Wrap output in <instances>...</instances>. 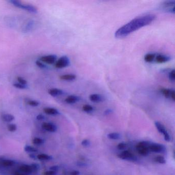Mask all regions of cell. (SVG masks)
<instances>
[{"label": "cell", "mask_w": 175, "mask_h": 175, "mask_svg": "<svg viewBox=\"0 0 175 175\" xmlns=\"http://www.w3.org/2000/svg\"><path fill=\"white\" fill-rule=\"evenodd\" d=\"M4 158H2V157H0V167H2V162L4 160Z\"/></svg>", "instance_id": "cell-44"}, {"label": "cell", "mask_w": 175, "mask_h": 175, "mask_svg": "<svg viewBox=\"0 0 175 175\" xmlns=\"http://www.w3.org/2000/svg\"><path fill=\"white\" fill-rule=\"evenodd\" d=\"M17 80L18 82H19V83L21 84L22 85H26L27 84V81L22 77H17Z\"/></svg>", "instance_id": "cell-34"}, {"label": "cell", "mask_w": 175, "mask_h": 175, "mask_svg": "<svg viewBox=\"0 0 175 175\" xmlns=\"http://www.w3.org/2000/svg\"><path fill=\"white\" fill-rule=\"evenodd\" d=\"M13 86L15 88L20 89V90H25L27 88V86L22 85L21 84H20L19 83H16L13 84Z\"/></svg>", "instance_id": "cell-32"}, {"label": "cell", "mask_w": 175, "mask_h": 175, "mask_svg": "<svg viewBox=\"0 0 175 175\" xmlns=\"http://www.w3.org/2000/svg\"><path fill=\"white\" fill-rule=\"evenodd\" d=\"M90 100L93 102H100L103 101L104 98L99 94H92L90 96Z\"/></svg>", "instance_id": "cell-16"}, {"label": "cell", "mask_w": 175, "mask_h": 175, "mask_svg": "<svg viewBox=\"0 0 175 175\" xmlns=\"http://www.w3.org/2000/svg\"><path fill=\"white\" fill-rule=\"evenodd\" d=\"M19 169L22 173H24L25 174H31V173L33 172L32 167H31V165H22V166L20 167Z\"/></svg>", "instance_id": "cell-15"}, {"label": "cell", "mask_w": 175, "mask_h": 175, "mask_svg": "<svg viewBox=\"0 0 175 175\" xmlns=\"http://www.w3.org/2000/svg\"><path fill=\"white\" fill-rule=\"evenodd\" d=\"M50 171H54V172H57L59 169V167L58 165H54V166H52V167H50Z\"/></svg>", "instance_id": "cell-38"}, {"label": "cell", "mask_w": 175, "mask_h": 175, "mask_svg": "<svg viewBox=\"0 0 175 175\" xmlns=\"http://www.w3.org/2000/svg\"><path fill=\"white\" fill-rule=\"evenodd\" d=\"M83 110L86 113H90L94 111V107L90 105H85L83 106Z\"/></svg>", "instance_id": "cell-27"}, {"label": "cell", "mask_w": 175, "mask_h": 175, "mask_svg": "<svg viewBox=\"0 0 175 175\" xmlns=\"http://www.w3.org/2000/svg\"><path fill=\"white\" fill-rule=\"evenodd\" d=\"M30 157H31V158H32V159H36V156H35V155H34V154H31V155H30Z\"/></svg>", "instance_id": "cell-45"}, {"label": "cell", "mask_w": 175, "mask_h": 175, "mask_svg": "<svg viewBox=\"0 0 175 175\" xmlns=\"http://www.w3.org/2000/svg\"><path fill=\"white\" fill-rule=\"evenodd\" d=\"M162 94L167 98H171L173 101H175V91L174 90L170 89H162L161 90Z\"/></svg>", "instance_id": "cell-11"}, {"label": "cell", "mask_w": 175, "mask_h": 175, "mask_svg": "<svg viewBox=\"0 0 175 175\" xmlns=\"http://www.w3.org/2000/svg\"><path fill=\"white\" fill-rule=\"evenodd\" d=\"M2 119L5 122H11L15 120V117L11 114L6 113V114H4L2 116Z\"/></svg>", "instance_id": "cell-19"}, {"label": "cell", "mask_w": 175, "mask_h": 175, "mask_svg": "<svg viewBox=\"0 0 175 175\" xmlns=\"http://www.w3.org/2000/svg\"><path fill=\"white\" fill-rule=\"evenodd\" d=\"M150 142L148 141H141L138 143L136 146V149L140 155L141 156H147L150 154V150L148 147Z\"/></svg>", "instance_id": "cell-3"}, {"label": "cell", "mask_w": 175, "mask_h": 175, "mask_svg": "<svg viewBox=\"0 0 175 175\" xmlns=\"http://www.w3.org/2000/svg\"><path fill=\"white\" fill-rule=\"evenodd\" d=\"M57 57L55 55H50L48 56H43L40 59V61L43 63L48 64H53L57 61Z\"/></svg>", "instance_id": "cell-9"}, {"label": "cell", "mask_w": 175, "mask_h": 175, "mask_svg": "<svg viewBox=\"0 0 175 175\" xmlns=\"http://www.w3.org/2000/svg\"><path fill=\"white\" fill-rule=\"evenodd\" d=\"M148 148L150 152L156 153H164L166 150V148L164 145L159 143H150Z\"/></svg>", "instance_id": "cell-7"}, {"label": "cell", "mask_w": 175, "mask_h": 175, "mask_svg": "<svg viewBox=\"0 0 175 175\" xmlns=\"http://www.w3.org/2000/svg\"><path fill=\"white\" fill-rule=\"evenodd\" d=\"M155 60L156 62H158L159 63H163L170 61L171 60V58L169 56L160 54L156 56Z\"/></svg>", "instance_id": "cell-12"}, {"label": "cell", "mask_w": 175, "mask_h": 175, "mask_svg": "<svg viewBox=\"0 0 175 175\" xmlns=\"http://www.w3.org/2000/svg\"><path fill=\"white\" fill-rule=\"evenodd\" d=\"M36 64L37 66H38V67H40L41 69H45L47 68V66L45 64H44L43 62H41V61H39V60L36 61Z\"/></svg>", "instance_id": "cell-30"}, {"label": "cell", "mask_w": 175, "mask_h": 175, "mask_svg": "<svg viewBox=\"0 0 175 175\" xmlns=\"http://www.w3.org/2000/svg\"><path fill=\"white\" fill-rule=\"evenodd\" d=\"M30 165H31V167H32V168L33 172L38 171V169H39V167H40L38 164H36V163H34V164H32Z\"/></svg>", "instance_id": "cell-36"}, {"label": "cell", "mask_w": 175, "mask_h": 175, "mask_svg": "<svg viewBox=\"0 0 175 175\" xmlns=\"http://www.w3.org/2000/svg\"><path fill=\"white\" fill-rule=\"evenodd\" d=\"M112 113H113V110H111V109H108L106 110V111H105L104 114L105 115H108Z\"/></svg>", "instance_id": "cell-41"}, {"label": "cell", "mask_w": 175, "mask_h": 175, "mask_svg": "<svg viewBox=\"0 0 175 175\" xmlns=\"http://www.w3.org/2000/svg\"><path fill=\"white\" fill-rule=\"evenodd\" d=\"M14 175H27L24 173H20V172H15Z\"/></svg>", "instance_id": "cell-43"}, {"label": "cell", "mask_w": 175, "mask_h": 175, "mask_svg": "<svg viewBox=\"0 0 175 175\" xmlns=\"http://www.w3.org/2000/svg\"><path fill=\"white\" fill-rule=\"evenodd\" d=\"M79 100H80V98L79 97L75 95H71L67 97L65 99V101L68 104H74L75 103L78 102Z\"/></svg>", "instance_id": "cell-17"}, {"label": "cell", "mask_w": 175, "mask_h": 175, "mask_svg": "<svg viewBox=\"0 0 175 175\" xmlns=\"http://www.w3.org/2000/svg\"><path fill=\"white\" fill-rule=\"evenodd\" d=\"M9 2L16 7H18L20 8L25 10L28 12L34 13H37L38 12V9L36 7H35L32 5L24 4L21 2L20 1H17V0H11V1H9Z\"/></svg>", "instance_id": "cell-2"}, {"label": "cell", "mask_w": 175, "mask_h": 175, "mask_svg": "<svg viewBox=\"0 0 175 175\" xmlns=\"http://www.w3.org/2000/svg\"><path fill=\"white\" fill-rule=\"evenodd\" d=\"M70 64V60L68 57L62 56L57 61L55 64V67L57 69H63L69 66Z\"/></svg>", "instance_id": "cell-6"}, {"label": "cell", "mask_w": 175, "mask_h": 175, "mask_svg": "<svg viewBox=\"0 0 175 175\" xmlns=\"http://www.w3.org/2000/svg\"><path fill=\"white\" fill-rule=\"evenodd\" d=\"M36 157L38 160H49L52 159V157L51 156L45 154H39Z\"/></svg>", "instance_id": "cell-23"}, {"label": "cell", "mask_w": 175, "mask_h": 175, "mask_svg": "<svg viewBox=\"0 0 175 175\" xmlns=\"http://www.w3.org/2000/svg\"><path fill=\"white\" fill-rule=\"evenodd\" d=\"M42 127L44 130L49 132H56L57 130V127L56 125L53 124L52 123H49V122L43 123V124H42Z\"/></svg>", "instance_id": "cell-10"}, {"label": "cell", "mask_w": 175, "mask_h": 175, "mask_svg": "<svg viewBox=\"0 0 175 175\" xmlns=\"http://www.w3.org/2000/svg\"><path fill=\"white\" fill-rule=\"evenodd\" d=\"M78 165L80 167H85V165H86V164L83 162H78Z\"/></svg>", "instance_id": "cell-42"}, {"label": "cell", "mask_w": 175, "mask_h": 175, "mask_svg": "<svg viewBox=\"0 0 175 175\" xmlns=\"http://www.w3.org/2000/svg\"><path fill=\"white\" fill-rule=\"evenodd\" d=\"M15 161L14 160H10V159H4L3 161L2 167H10L15 164Z\"/></svg>", "instance_id": "cell-21"}, {"label": "cell", "mask_w": 175, "mask_h": 175, "mask_svg": "<svg viewBox=\"0 0 175 175\" xmlns=\"http://www.w3.org/2000/svg\"><path fill=\"white\" fill-rule=\"evenodd\" d=\"M156 15L153 14H148L134 18L122 27H120L115 34L116 38H123L131 33L150 25L156 19Z\"/></svg>", "instance_id": "cell-1"}, {"label": "cell", "mask_w": 175, "mask_h": 175, "mask_svg": "<svg viewBox=\"0 0 175 175\" xmlns=\"http://www.w3.org/2000/svg\"><path fill=\"white\" fill-rule=\"evenodd\" d=\"M80 172L77 170H74V171H71L70 173V175H80Z\"/></svg>", "instance_id": "cell-40"}, {"label": "cell", "mask_w": 175, "mask_h": 175, "mask_svg": "<svg viewBox=\"0 0 175 175\" xmlns=\"http://www.w3.org/2000/svg\"><path fill=\"white\" fill-rule=\"evenodd\" d=\"M24 150L26 152L28 153H36L38 152V150L35 147H32L29 145H26L24 147Z\"/></svg>", "instance_id": "cell-24"}, {"label": "cell", "mask_w": 175, "mask_h": 175, "mask_svg": "<svg viewBox=\"0 0 175 175\" xmlns=\"http://www.w3.org/2000/svg\"><path fill=\"white\" fill-rule=\"evenodd\" d=\"M45 119L44 116H43L42 114H39L36 116V119L38 120H43Z\"/></svg>", "instance_id": "cell-39"}, {"label": "cell", "mask_w": 175, "mask_h": 175, "mask_svg": "<svg viewBox=\"0 0 175 175\" xmlns=\"http://www.w3.org/2000/svg\"><path fill=\"white\" fill-rule=\"evenodd\" d=\"M60 78L65 81H73L76 79V76L74 74H67L61 76Z\"/></svg>", "instance_id": "cell-18"}, {"label": "cell", "mask_w": 175, "mask_h": 175, "mask_svg": "<svg viewBox=\"0 0 175 175\" xmlns=\"http://www.w3.org/2000/svg\"><path fill=\"white\" fill-rule=\"evenodd\" d=\"M118 157L122 160L130 161H136L137 160V157L128 150L123 151L118 155Z\"/></svg>", "instance_id": "cell-8"}, {"label": "cell", "mask_w": 175, "mask_h": 175, "mask_svg": "<svg viewBox=\"0 0 175 175\" xmlns=\"http://www.w3.org/2000/svg\"><path fill=\"white\" fill-rule=\"evenodd\" d=\"M44 175H57V172L50 170L44 172Z\"/></svg>", "instance_id": "cell-37"}, {"label": "cell", "mask_w": 175, "mask_h": 175, "mask_svg": "<svg viewBox=\"0 0 175 175\" xmlns=\"http://www.w3.org/2000/svg\"><path fill=\"white\" fill-rule=\"evenodd\" d=\"M64 93L62 90L58 89V88H51L48 90V94L53 97L60 96H61Z\"/></svg>", "instance_id": "cell-13"}, {"label": "cell", "mask_w": 175, "mask_h": 175, "mask_svg": "<svg viewBox=\"0 0 175 175\" xmlns=\"http://www.w3.org/2000/svg\"><path fill=\"white\" fill-rule=\"evenodd\" d=\"M81 145L84 147H88L90 145V142L88 139H84L82 141Z\"/></svg>", "instance_id": "cell-35"}, {"label": "cell", "mask_w": 175, "mask_h": 175, "mask_svg": "<svg viewBox=\"0 0 175 175\" xmlns=\"http://www.w3.org/2000/svg\"><path fill=\"white\" fill-rule=\"evenodd\" d=\"M175 1H166L163 2L160 6L159 9L162 11L167 13H175Z\"/></svg>", "instance_id": "cell-4"}, {"label": "cell", "mask_w": 175, "mask_h": 175, "mask_svg": "<svg viewBox=\"0 0 175 175\" xmlns=\"http://www.w3.org/2000/svg\"><path fill=\"white\" fill-rule=\"evenodd\" d=\"M107 138L111 140H119L121 138V134H120L118 132H111L107 134Z\"/></svg>", "instance_id": "cell-20"}, {"label": "cell", "mask_w": 175, "mask_h": 175, "mask_svg": "<svg viewBox=\"0 0 175 175\" xmlns=\"http://www.w3.org/2000/svg\"><path fill=\"white\" fill-rule=\"evenodd\" d=\"M155 161L156 162L160 163V164H165L166 163V160L163 156H158L156 157V158H155Z\"/></svg>", "instance_id": "cell-25"}, {"label": "cell", "mask_w": 175, "mask_h": 175, "mask_svg": "<svg viewBox=\"0 0 175 175\" xmlns=\"http://www.w3.org/2000/svg\"><path fill=\"white\" fill-rule=\"evenodd\" d=\"M169 79L172 81H174L175 79V70L173 69L172 71H171L169 75Z\"/></svg>", "instance_id": "cell-31"}, {"label": "cell", "mask_w": 175, "mask_h": 175, "mask_svg": "<svg viewBox=\"0 0 175 175\" xmlns=\"http://www.w3.org/2000/svg\"><path fill=\"white\" fill-rule=\"evenodd\" d=\"M156 55L155 53H148L144 57V60L145 62H153L156 57Z\"/></svg>", "instance_id": "cell-22"}, {"label": "cell", "mask_w": 175, "mask_h": 175, "mask_svg": "<svg viewBox=\"0 0 175 175\" xmlns=\"http://www.w3.org/2000/svg\"><path fill=\"white\" fill-rule=\"evenodd\" d=\"M127 147V144L124 142L119 143L117 145V148L119 150H124Z\"/></svg>", "instance_id": "cell-33"}, {"label": "cell", "mask_w": 175, "mask_h": 175, "mask_svg": "<svg viewBox=\"0 0 175 175\" xmlns=\"http://www.w3.org/2000/svg\"><path fill=\"white\" fill-rule=\"evenodd\" d=\"M27 104L30 106L33 107L38 106L40 104V103L38 101L35 100H29L27 102Z\"/></svg>", "instance_id": "cell-29"}, {"label": "cell", "mask_w": 175, "mask_h": 175, "mask_svg": "<svg viewBox=\"0 0 175 175\" xmlns=\"http://www.w3.org/2000/svg\"><path fill=\"white\" fill-rule=\"evenodd\" d=\"M155 125L156 128L157 129L158 132L163 135L165 141H167V142H169L171 141V138L170 135L169 134V132H167L164 126L161 123L158 122V121L155 122Z\"/></svg>", "instance_id": "cell-5"}, {"label": "cell", "mask_w": 175, "mask_h": 175, "mask_svg": "<svg viewBox=\"0 0 175 175\" xmlns=\"http://www.w3.org/2000/svg\"><path fill=\"white\" fill-rule=\"evenodd\" d=\"M17 130V126L15 124H10L8 125V130L10 132H14Z\"/></svg>", "instance_id": "cell-28"}, {"label": "cell", "mask_w": 175, "mask_h": 175, "mask_svg": "<svg viewBox=\"0 0 175 175\" xmlns=\"http://www.w3.org/2000/svg\"><path fill=\"white\" fill-rule=\"evenodd\" d=\"M32 143L36 145H40L44 143V140L40 138H34L32 140Z\"/></svg>", "instance_id": "cell-26"}, {"label": "cell", "mask_w": 175, "mask_h": 175, "mask_svg": "<svg viewBox=\"0 0 175 175\" xmlns=\"http://www.w3.org/2000/svg\"><path fill=\"white\" fill-rule=\"evenodd\" d=\"M43 111L46 113L47 115H58L60 114L59 111H58L57 109L55 108H52V107H46L43 109Z\"/></svg>", "instance_id": "cell-14"}]
</instances>
